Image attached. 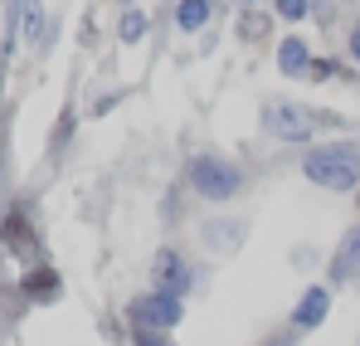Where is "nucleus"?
<instances>
[{
  "mask_svg": "<svg viewBox=\"0 0 360 346\" xmlns=\"http://www.w3.org/2000/svg\"><path fill=\"white\" fill-rule=\"evenodd\" d=\"M302 171H307V180H316L321 190H336V195L360 190V147L356 142H321L302 156Z\"/></svg>",
  "mask_w": 360,
  "mask_h": 346,
  "instance_id": "nucleus-1",
  "label": "nucleus"
},
{
  "mask_svg": "<svg viewBox=\"0 0 360 346\" xmlns=\"http://www.w3.org/2000/svg\"><path fill=\"white\" fill-rule=\"evenodd\" d=\"M190 185L200 190V200H229V195H239L243 185V171L229 161V156H195V166H190Z\"/></svg>",
  "mask_w": 360,
  "mask_h": 346,
  "instance_id": "nucleus-2",
  "label": "nucleus"
},
{
  "mask_svg": "<svg viewBox=\"0 0 360 346\" xmlns=\"http://www.w3.org/2000/svg\"><path fill=\"white\" fill-rule=\"evenodd\" d=\"M316 122H321V113H311V108H302V103H288V98L263 103V132L278 137V142H311Z\"/></svg>",
  "mask_w": 360,
  "mask_h": 346,
  "instance_id": "nucleus-3",
  "label": "nucleus"
},
{
  "mask_svg": "<svg viewBox=\"0 0 360 346\" xmlns=\"http://www.w3.org/2000/svg\"><path fill=\"white\" fill-rule=\"evenodd\" d=\"M131 322L146 327V332H171L180 322V297L176 292H146L131 302Z\"/></svg>",
  "mask_w": 360,
  "mask_h": 346,
  "instance_id": "nucleus-4",
  "label": "nucleus"
},
{
  "mask_svg": "<svg viewBox=\"0 0 360 346\" xmlns=\"http://www.w3.org/2000/svg\"><path fill=\"white\" fill-rule=\"evenodd\" d=\"M351 278H360V225L331 254V283H351Z\"/></svg>",
  "mask_w": 360,
  "mask_h": 346,
  "instance_id": "nucleus-5",
  "label": "nucleus"
},
{
  "mask_svg": "<svg viewBox=\"0 0 360 346\" xmlns=\"http://www.w3.org/2000/svg\"><path fill=\"white\" fill-rule=\"evenodd\" d=\"M156 283H161V292H176V297L190 288V268H185V259H180L176 249L156 254Z\"/></svg>",
  "mask_w": 360,
  "mask_h": 346,
  "instance_id": "nucleus-6",
  "label": "nucleus"
},
{
  "mask_svg": "<svg viewBox=\"0 0 360 346\" xmlns=\"http://www.w3.org/2000/svg\"><path fill=\"white\" fill-rule=\"evenodd\" d=\"M278 68H283V78H302V73H311V49H307V39H297V35L278 39Z\"/></svg>",
  "mask_w": 360,
  "mask_h": 346,
  "instance_id": "nucleus-7",
  "label": "nucleus"
},
{
  "mask_svg": "<svg viewBox=\"0 0 360 346\" xmlns=\"http://www.w3.org/2000/svg\"><path fill=\"white\" fill-rule=\"evenodd\" d=\"M326 307H331V292L326 288H307L302 302H297V312H292V322H297V327H316V322L326 317Z\"/></svg>",
  "mask_w": 360,
  "mask_h": 346,
  "instance_id": "nucleus-8",
  "label": "nucleus"
},
{
  "mask_svg": "<svg viewBox=\"0 0 360 346\" xmlns=\"http://www.w3.org/2000/svg\"><path fill=\"white\" fill-rule=\"evenodd\" d=\"M210 15H214V0H180L176 5V20L185 35H200L210 25Z\"/></svg>",
  "mask_w": 360,
  "mask_h": 346,
  "instance_id": "nucleus-9",
  "label": "nucleus"
},
{
  "mask_svg": "<svg viewBox=\"0 0 360 346\" xmlns=\"http://www.w3.org/2000/svg\"><path fill=\"white\" fill-rule=\"evenodd\" d=\"M268 30H273V20L263 10H243L239 15V39H263Z\"/></svg>",
  "mask_w": 360,
  "mask_h": 346,
  "instance_id": "nucleus-10",
  "label": "nucleus"
},
{
  "mask_svg": "<svg viewBox=\"0 0 360 346\" xmlns=\"http://www.w3.org/2000/svg\"><path fill=\"white\" fill-rule=\"evenodd\" d=\"M117 35H122V44H136V39L146 35V15H141V10H122Z\"/></svg>",
  "mask_w": 360,
  "mask_h": 346,
  "instance_id": "nucleus-11",
  "label": "nucleus"
},
{
  "mask_svg": "<svg viewBox=\"0 0 360 346\" xmlns=\"http://www.w3.org/2000/svg\"><path fill=\"white\" fill-rule=\"evenodd\" d=\"M20 25H25V39H39V35H44V10H39V0H25Z\"/></svg>",
  "mask_w": 360,
  "mask_h": 346,
  "instance_id": "nucleus-12",
  "label": "nucleus"
},
{
  "mask_svg": "<svg viewBox=\"0 0 360 346\" xmlns=\"http://www.w3.org/2000/svg\"><path fill=\"white\" fill-rule=\"evenodd\" d=\"M273 10H278L283 20H307V15H311V5H307V0H273Z\"/></svg>",
  "mask_w": 360,
  "mask_h": 346,
  "instance_id": "nucleus-13",
  "label": "nucleus"
},
{
  "mask_svg": "<svg viewBox=\"0 0 360 346\" xmlns=\"http://www.w3.org/2000/svg\"><path fill=\"white\" fill-rule=\"evenodd\" d=\"M311 78H336V63L331 58H311Z\"/></svg>",
  "mask_w": 360,
  "mask_h": 346,
  "instance_id": "nucleus-14",
  "label": "nucleus"
},
{
  "mask_svg": "<svg viewBox=\"0 0 360 346\" xmlns=\"http://www.w3.org/2000/svg\"><path fill=\"white\" fill-rule=\"evenodd\" d=\"M136 346H176V342H166L161 332H146V327H141V332H136Z\"/></svg>",
  "mask_w": 360,
  "mask_h": 346,
  "instance_id": "nucleus-15",
  "label": "nucleus"
},
{
  "mask_svg": "<svg viewBox=\"0 0 360 346\" xmlns=\"http://www.w3.org/2000/svg\"><path fill=\"white\" fill-rule=\"evenodd\" d=\"M351 54H356V63H360V25L351 30Z\"/></svg>",
  "mask_w": 360,
  "mask_h": 346,
  "instance_id": "nucleus-16",
  "label": "nucleus"
},
{
  "mask_svg": "<svg viewBox=\"0 0 360 346\" xmlns=\"http://www.w3.org/2000/svg\"><path fill=\"white\" fill-rule=\"evenodd\" d=\"M122 5H127V10H131V0H122Z\"/></svg>",
  "mask_w": 360,
  "mask_h": 346,
  "instance_id": "nucleus-17",
  "label": "nucleus"
},
{
  "mask_svg": "<svg viewBox=\"0 0 360 346\" xmlns=\"http://www.w3.org/2000/svg\"><path fill=\"white\" fill-rule=\"evenodd\" d=\"M356 205H360V190H356Z\"/></svg>",
  "mask_w": 360,
  "mask_h": 346,
  "instance_id": "nucleus-18",
  "label": "nucleus"
},
{
  "mask_svg": "<svg viewBox=\"0 0 360 346\" xmlns=\"http://www.w3.org/2000/svg\"><path fill=\"white\" fill-rule=\"evenodd\" d=\"M239 5H248V0H239Z\"/></svg>",
  "mask_w": 360,
  "mask_h": 346,
  "instance_id": "nucleus-19",
  "label": "nucleus"
}]
</instances>
